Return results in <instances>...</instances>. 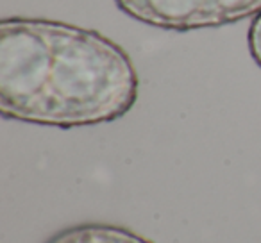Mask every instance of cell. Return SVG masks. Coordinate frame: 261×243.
<instances>
[{"label":"cell","mask_w":261,"mask_h":243,"mask_svg":"<svg viewBox=\"0 0 261 243\" xmlns=\"http://www.w3.org/2000/svg\"><path fill=\"white\" fill-rule=\"evenodd\" d=\"M45 243H154L123 225L86 222L54 232Z\"/></svg>","instance_id":"cell-3"},{"label":"cell","mask_w":261,"mask_h":243,"mask_svg":"<svg viewBox=\"0 0 261 243\" xmlns=\"http://www.w3.org/2000/svg\"><path fill=\"white\" fill-rule=\"evenodd\" d=\"M130 56L98 31L47 18L0 22V113L72 129L109 124L138 100Z\"/></svg>","instance_id":"cell-1"},{"label":"cell","mask_w":261,"mask_h":243,"mask_svg":"<svg viewBox=\"0 0 261 243\" xmlns=\"http://www.w3.org/2000/svg\"><path fill=\"white\" fill-rule=\"evenodd\" d=\"M129 18L175 33L213 29L256 18L261 0H115Z\"/></svg>","instance_id":"cell-2"},{"label":"cell","mask_w":261,"mask_h":243,"mask_svg":"<svg viewBox=\"0 0 261 243\" xmlns=\"http://www.w3.org/2000/svg\"><path fill=\"white\" fill-rule=\"evenodd\" d=\"M247 45H249V52L254 63L261 68V13L250 22L249 33H247Z\"/></svg>","instance_id":"cell-4"}]
</instances>
